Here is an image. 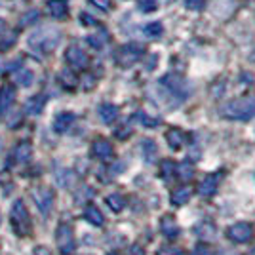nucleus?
I'll use <instances>...</instances> for the list:
<instances>
[{"mask_svg":"<svg viewBox=\"0 0 255 255\" xmlns=\"http://www.w3.org/2000/svg\"><path fill=\"white\" fill-rule=\"evenodd\" d=\"M48 10L55 19H65L69 13V4H67V0H50Z\"/></svg>","mask_w":255,"mask_h":255,"instance_id":"ddd939ff","label":"nucleus"},{"mask_svg":"<svg viewBox=\"0 0 255 255\" xmlns=\"http://www.w3.org/2000/svg\"><path fill=\"white\" fill-rule=\"evenodd\" d=\"M92 152H94V156H97V158L101 160H111L113 154H115L113 145L107 139H96L94 141V147H92Z\"/></svg>","mask_w":255,"mask_h":255,"instance_id":"1a4fd4ad","label":"nucleus"},{"mask_svg":"<svg viewBox=\"0 0 255 255\" xmlns=\"http://www.w3.org/2000/svg\"><path fill=\"white\" fill-rule=\"evenodd\" d=\"M31 154H32V147L29 141H21V143L13 149V160L19 162V164L27 162V160L31 158Z\"/></svg>","mask_w":255,"mask_h":255,"instance_id":"dca6fc26","label":"nucleus"},{"mask_svg":"<svg viewBox=\"0 0 255 255\" xmlns=\"http://www.w3.org/2000/svg\"><path fill=\"white\" fill-rule=\"evenodd\" d=\"M80 19H82L84 25H94V23H96V19H94L92 15H88V13H82V15H80Z\"/></svg>","mask_w":255,"mask_h":255,"instance_id":"58836bf2","label":"nucleus"},{"mask_svg":"<svg viewBox=\"0 0 255 255\" xmlns=\"http://www.w3.org/2000/svg\"><path fill=\"white\" fill-rule=\"evenodd\" d=\"M59 80H61L65 88H69V90H73L76 86V76L73 75L71 71H63V73L59 75Z\"/></svg>","mask_w":255,"mask_h":255,"instance_id":"cd10ccee","label":"nucleus"},{"mask_svg":"<svg viewBox=\"0 0 255 255\" xmlns=\"http://www.w3.org/2000/svg\"><path fill=\"white\" fill-rule=\"evenodd\" d=\"M34 254L36 255H52L46 248H36V250H34Z\"/></svg>","mask_w":255,"mask_h":255,"instance_id":"ea45409f","label":"nucleus"},{"mask_svg":"<svg viewBox=\"0 0 255 255\" xmlns=\"http://www.w3.org/2000/svg\"><path fill=\"white\" fill-rule=\"evenodd\" d=\"M156 255H185V254H183V250L177 248V246H162Z\"/></svg>","mask_w":255,"mask_h":255,"instance_id":"7c9ffc66","label":"nucleus"},{"mask_svg":"<svg viewBox=\"0 0 255 255\" xmlns=\"http://www.w3.org/2000/svg\"><path fill=\"white\" fill-rule=\"evenodd\" d=\"M111 255H118V254H111Z\"/></svg>","mask_w":255,"mask_h":255,"instance_id":"37998d69","label":"nucleus"},{"mask_svg":"<svg viewBox=\"0 0 255 255\" xmlns=\"http://www.w3.org/2000/svg\"><path fill=\"white\" fill-rule=\"evenodd\" d=\"M248 255H255V246L252 248V250H250V252H248Z\"/></svg>","mask_w":255,"mask_h":255,"instance_id":"a19ab883","label":"nucleus"},{"mask_svg":"<svg viewBox=\"0 0 255 255\" xmlns=\"http://www.w3.org/2000/svg\"><path fill=\"white\" fill-rule=\"evenodd\" d=\"M221 115L231 120H252L255 117V97H244L221 107Z\"/></svg>","mask_w":255,"mask_h":255,"instance_id":"f03ea898","label":"nucleus"},{"mask_svg":"<svg viewBox=\"0 0 255 255\" xmlns=\"http://www.w3.org/2000/svg\"><path fill=\"white\" fill-rule=\"evenodd\" d=\"M137 120L143 124V126H147V128H154V126H158L160 124V118H150L149 115H145V113H139Z\"/></svg>","mask_w":255,"mask_h":255,"instance_id":"c756f323","label":"nucleus"},{"mask_svg":"<svg viewBox=\"0 0 255 255\" xmlns=\"http://www.w3.org/2000/svg\"><path fill=\"white\" fill-rule=\"evenodd\" d=\"M177 173H179L181 179H191L192 175H194V168H192L189 162H183V164H179L177 166Z\"/></svg>","mask_w":255,"mask_h":255,"instance_id":"bb28decb","label":"nucleus"},{"mask_svg":"<svg viewBox=\"0 0 255 255\" xmlns=\"http://www.w3.org/2000/svg\"><path fill=\"white\" fill-rule=\"evenodd\" d=\"M160 231H162L164 236H168V238H175V236L179 234V227L173 221V217L166 215V217H162V221H160Z\"/></svg>","mask_w":255,"mask_h":255,"instance_id":"2eb2a0df","label":"nucleus"},{"mask_svg":"<svg viewBox=\"0 0 255 255\" xmlns=\"http://www.w3.org/2000/svg\"><path fill=\"white\" fill-rule=\"evenodd\" d=\"M107 204H109V208H111L113 212H122L124 206H126V200H124L122 194H109V196H107Z\"/></svg>","mask_w":255,"mask_h":255,"instance_id":"5701e85b","label":"nucleus"},{"mask_svg":"<svg viewBox=\"0 0 255 255\" xmlns=\"http://www.w3.org/2000/svg\"><path fill=\"white\" fill-rule=\"evenodd\" d=\"M65 57H67V63L71 65V67H75V69H86L88 67V55L78 46H69Z\"/></svg>","mask_w":255,"mask_h":255,"instance_id":"6e6552de","label":"nucleus"},{"mask_svg":"<svg viewBox=\"0 0 255 255\" xmlns=\"http://www.w3.org/2000/svg\"><path fill=\"white\" fill-rule=\"evenodd\" d=\"M128 255H145V250H143V248H141V246H131V248H129V252H128Z\"/></svg>","mask_w":255,"mask_h":255,"instance_id":"4c0bfd02","label":"nucleus"},{"mask_svg":"<svg viewBox=\"0 0 255 255\" xmlns=\"http://www.w3.org/2000/svg\"><path fill=\"white\" fill-rule=\"evenodd\" d=\"M55 238H57V248H59V252L63 255H71L75 252V234H73L71 225H59L57 233H55Z\"/></svg>","mask_w":255,"mask_h":255,"instance_id":"20e7f679","label":"nucleus"},{"mask_svg":"<svg viewBox=\"0 0 255 255\" xmlns=\"http://www.w3.org/2000/svg\"><path fill=\"white\" fill-rule=\"evenodd\" d=\"M88 42H90V46H94V48H101V46L107 42V34L105 32L90 34V36H88Z\"/></svg>","mask_w":255,"mask_h":255,"instance_id":"c85d7f7f","label":"nucleus"},{"mask_svg":"<svg viewBox=\"0 0 255 255\" xmlns=\"http://www.w3.org/2000/svg\"><path fill=\"white\" fill-rule=\"evenodd\" d=\"M84 217L88 223H92L94 227H101V225L105 223V217H103V213L97 210L96 206H88L84 212Z\"/></svg>","mask_w":255,"mask_h":255,"instance_id":"aec40b11","label":"nucleus"},{"mask_svg":"<svg viewBox=\"0 0 255 255\" xmlns=\"http://www.w3.org/2000/svg\"><path fill=\"white\" fill-rule=\"evenodd\" d=\"M215 191H217V177L215 175H206L198 185V192L202 196H213Z\"/></svg>","mask_w":255,"mask_h":255,"instance_id":"4468645a","label":"nucleus"},{"mask_svg":"<svg viewBox=\"0 0 255 255\" xmlns=\"http://www.w3.org/2000/svg\"><path fill=\"white\" fill-rule=\"evenodd\" d=\"M15 80H17V84L19 86H31L32 82V73L31 71H27V69H21V71H17L15 73Z\"/></svg>","mask_w":255,"mask_h":255,"instance_id":"393cba45","label":"nucleus"},{"mask_svg":"<svg viewBox=\"0 0 255 255\" xmlns=\"http://www.w3.org/2000/svg\"><path fill=\"white\" fill-rule=\"evenodd\" d=\"M44 103H46L44 96H34V97H31V99H27L25 111H27L29 115H40V113H42Z\"/></svg>","mask_w":255,"mask_h":255,"instance_id":"412c9836","label":"nucleus"},{"mask_svg":"<svg viewBox=\"0 0 255 255\" xmlns=\"http://www.w3.org/2000/svg\"><path fill=\"white\" fill-rule=\"evenodd\" d=\"M166 139H168V145H170L173 150L181 149L183 143H185V135H183L181 129H170V131L166 133Z\"/></svg>","mask_w":255,"mask_h":255,"instance_id":"4be33fe9","label":"nucleus"},{"mask_svg":"<svg viewBox=\"0 0 255 255\" xmlns=\"http://www.w3.org/2000/svg\"><path fill=\"white\" fill-rule=\"evenodd\" d=\"M73 124H75V115H73V113H61V115L55 117L53 129H55L57 133H65Z\"/></svg>","mask_w":255,"mask_h":255,"instance_id":"9b49d317","label":"nucleus"},{"mask_svg":"<svg viewBox=\"0 0 255 255\" xmlns=\"http://www.w3.org/2000/svg\"><path fill=\"white\" fill-rule=\"evenodd\" d=\"M194 231L198 234V238H202L206 242L215 240V227H213V223H210V221H202L200 225H196Z\"/></svg>","mask_w":255,"mask_h":255,"instance_id":"a211bd4d","label":"nucleus"},{"mask_svg":"<svg viewBox=\"0 0 255 255\" xmlns=\"http://www.w3.org/2000/svg\"><path fill=\"white\" fill-rule=\"evenodd\" d=\"M11 225H13V231L19 236H27L31 233V217H29V212H27L23 200H15L13 208H11Z\"/></svg>","mask_w":255,"mask_h":255,"instance_id":"7ed1b4c3","label":"nucleus"},{"mask_svg":"<svg viewBox=\"0 0 255 255\" xmlns=\"http://www.w3.org/2000/svg\"><path fill=\"white\" fill-rule=\"evenodd\" d=\"M59 40H61V32L55 27H42V29L32 32L27 44H29V48L34 55H46V53H52L57 48Z\"/></svg>","mask_w":255,"mask_h":255,"instance_id":"f257e3e1","label":"nucleus"},{"mask_svg":"<svg viewBox=\"0 0 255 255\" xmlns=\"http://www.w3.org/2000/svg\"><path fill=\"white\" fill-rule=\"evenodd\" d=\"M32 198H34V204H36V208H38V212L42 213V215H50L53 208V192L50 189H34L32 191Z\"/></svg>","mask_w":255,"mask_h":255,"instance_id":"39448f33","label":"nucleus"},{"mask_svg":"<svg viewBox=\"0 0 255 255\" xmlns=\"http://www.w3.org/2000/svg\"><path fill=\"white\" fill-rule=\"evenodd\" d=\"M6 124H8V128L19 126V124H21V113H19V111H15L10 118H6Z\"/></svg>","mask_w":255,"mask_h":255,"instance_id":"72a5a7b5","label":"nucleus"},{"mask_svg":"<svg viewBox=\"0 0 255 255\" xmlns=\"http://www.w3.org/2000/svg\"><path fill=\"white\" fill-rule=\"evenodd\" d=\"M38 19V11L36 10H32V11H27L25 15L21 17V25L25 27V25H29V23H34Z\"/></svg>","mask_w":255,"mask_h":255,"instance_id":"473e14b6","label":"nucleus"},{"mask_svg":"<svg viewBox=\"0 0 255 255\" xmlns=\"http://www.w3.org/2000/svg\"><path fill=\"white\" fill-rule=\"evenodd\" d=\"M160 171H162V177L166 181H170L173 177V171H175V164L171 160H164L162 166H160Z\"/></svg>","mask_w":255,"mask_h":255,"instance_id":"a878e982","label":"nucleus"},{"mask_svg":"<svg viewBox=\"0 0 255 255\" xmlns=\"http://www.w3.org/2000/svg\"><path fill=\"white\" fill-rule=\"evenodd\" d=\"M191 194L192 191L189 187H179V189H175V191L171 192V204L173 206H185L191 200Z\"/></svg>","mask_w":255,"mask_h":255,"instance_id":"6ab92c4d","label":"nucleus"},{"mask_svg":"<svg viewBox=\"0 0 255 255\" xmlns=\"http://www.w3.org/2000/svg\"><path fill=\"white\" fill-rule=\"evenodd\" d=\"M141 55H143V48L139 44H126L118 52V63L122 67H128V65L135 63Z\"/></svg>","mask_w":255,"mask_h":255,"instance_id":"0eeeda50","label":"nucleus"},{"mask_svg":"<svg viewBox=\"0 0 255 255\" xmlns=\"http://www.w3.org/2000/svg\"><path fill=\"white\" fill-rule=\"evenodd\" d=\"M99 117L105 124H113L115 120L118 118V107L111 105V103H103L99 107Z\"/></svg>","mask_w":255,"mask_h":255,"instance_id":"f3484780","label":"nucleus"},{"mask_svg":"<svg viewBox=\"0 0 255 255\" xmlns=\"http://www.w3.org/2000/svg\"><path fill=\"white\" fill-rule=\"evenodd\" d=\"M0 150H2V141H0Z\"/></svg>","mask_w":255,"mask_h":255,"instance_id":"79ce46f5","label":"nucleus"},{"mask_svg":"<svg viewBox=\"0 0 255 255\" xmlns=\"http://www.w3.org/2000/svg\"><path fill=\"white\" fill-rule=\"evenodd\" d=\"M13 99H15V88L10 84L2 86V88H0V113H2V115L8 113V109L11 107Z\"/></svg>","mask_w":255,"mask_h":255,"instance_id":"9d476101","label":"nucleus"},{"mask_svg":"<svg viewBox=\"0 0 255 255\" xmlns=\"http://www.w3.org/2000/svg\"><path fill=\"white\" fill-rule=\"evenodd\" d=\"M204 4H206V0H185V6L189 10H200Z\"/></svg>","mask_w":255,"mask_h":255,"instance_id":"f704fd0d","label":"nucleus"},{"mask_svg":"<svg viewBox=\"0 0 255 255\" xmlns=\"http://www.w3.org/2000/svg\"><path fill=\"white\" fill-rule=\"evenodd\" d=\"M194 255H213V254L208 246L200 244V246H196V248H194Z\"/></svg>","mask_w":255,"mask_h":255,"instance_id":"e433bc0d","label":"nucleus"},{"mask_svg":"<svg viewBox=\"0 0 255 255\" xmlns=\"http://www.w3.org/2000/svg\"><path fill=\"white\" fill-rule=\"evenodd\" d=\"M143 32H145V36H149V38H158L160 34L164 32V27H162L160 21H152V23H149V25H145Z\"/></svg>","mask_w":255,"mask_h":255,"instance_id":"b1692460","label":"nucleus"},{"mask_svg":"<svg viewBox=\"0 0 255 255\" xmlns=\"http://www.w3.org/2000/svg\"><path fill=\"white\" fill-rule=\"evenodd\" d=\"M139 10L141 11H154L156 10V2H154V0H139Z\"/></svg>","mask_w":255,"mask_h":255,"instance_id":"2f4dec72","label":"nucleus"},{"mask_svg":"<svg viewBox=\"0 0 255 255\" xmlns=\"http://www.w3.org/2000/svg\"><path fill=\"white\" fill-rule=\"evenodd\" d=\"M141 152H143V158L147 164H152L156 156H158V147H156V143L152 141V139H143L141 141Z\"/></svg>","mask_w":255,"mask_h":255,"instance_id":"f8f14e48","label":"nucleus"},{"mask_svg":"<svg viewBox=\"0 0 255 255\" xmlns=\"http://www.w3.org/2000/svg\"><path fill=\"white\" fill-rule=\"evenodd\" d=\"M227 236L236 244H246L254 238V227L250 223H236L227 231Z\"/></svg>","mask_w":255,"mask_h":255,"instance_id":"423d86ee","label":"nucleus"},{"mask_svg":"<svg viewBox=\"0 0 255 255\" xmlns=\"http://www.w3.org/2000/svg\"><path fill=\"white\" fill-rule=\"evenodd\" d=\"M94 6H97L99 10H103V11H107V10H111V2L113 0H90Z\"/></svg>","mask_w":255,"mask_h":255,"instance_id":"c9c22d12","label":"nucleus"}]
</instances>
